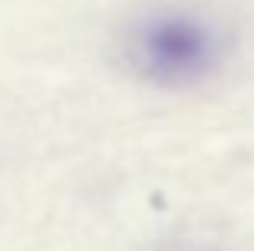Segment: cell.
<instances>
[{
    "label": "cell",
    "instance_id": "6da1fadb",
    "mask_svg": "<svg viewBox=\"0 0 254 251\" xmlns=\"http://www.w3.org/2000/svg\"><path fill=\"white\" fill-rule=\"evenodd\" d=\"M212 36L193 19H161L138 36V68L164 84L199 77L212 62Z\"/></svg>",
    "mask_w": 254,
    "mask_h": 251
}]
</instances>
